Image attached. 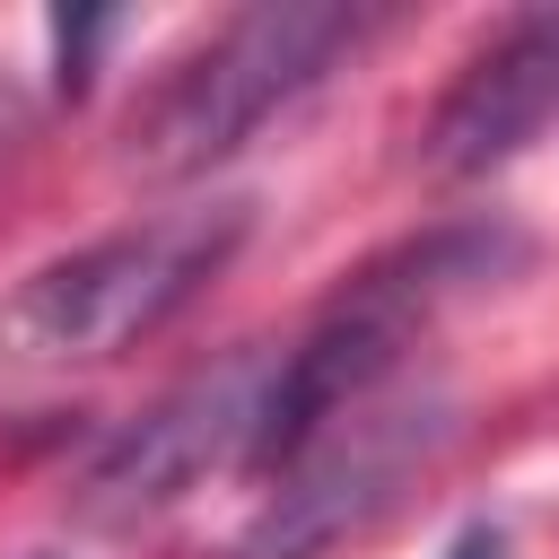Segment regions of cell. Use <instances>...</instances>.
<instances>
[{
  "label": "cell",
  "mask_w": 559,
  "mask_h": 559,
  "mask_svg": "<svg viewBox=\"0 0 559 559\" xmlns=\"http://www.w3.org/2000/svg\"><path fill=\"white\" fill-rule=\"evenodd\" d=\"M454 437L445 402H393V393H367L358 411H341L323 437H306L280 472H271V498L245 533L236 559H323L332 542H349L358 524H376L402 480Z\"/></svg>",
  "instance_id": "cell-5"
},
{
  "label": "cell",
  "mask_w": 559,
  "mask_h": 559,
  "mask_svg": "<svg viewBox=\"0 0 559 559\" xmlns=\"http://www.w3.org/2000/svg\"><path fill=\"white\" fill-rule=\"evenodd\" d=\"M515 262H524V236H515L507 218H454V227H428V236L376 253V262L280 349L253 472H280L306 437H323L341 411H358L367 393H384V384L402 376V358L437 332V314H454L463 297L498 288Z\"/></svg>",
  "instance_id": "cell-1"
},
{
  "label": "cell",
  "mask_w": 559,
  "mask_h": 559,
  "mask_svg": "<svg viewBox=\"0 0 559 559\" xmlns=\"http://www.w3.org/2000/svg\"><path fill=\"white\" fill-rule=\"evenodd\" d=\"M9 131H17V96L0 87V148H9Z\"/></svg>",
  "instance_id": "cell-9"
},
{
  "label": "cell",
  "mask_w": 559,
  "mask_h": 559,
  "mask_svg": "<svg viewBox=\"0 0 559 559\" xmlns=\"http://www.w3.org/2000/svg\"><path fill=\"white\" fill-rule=\"evenodd\" d=\"M550 122H559V9H524L437 96V114L419 131V166L463 183V175H489V166L524 157Z\"/></svg>",
  "instance_id": "cell-6"
},
{
  "label": "cell",
  "mask_w": 559,
  "mask_h": 559,
  "mask_svg": "<svg viewBox=\"0 0 559 559\" xmlns=\"http://www.w3.org/2000/svg\"><path fill=\"white\" fill-rule=\"evenodd\" d=\"M445 559H507V524H489V515H472L454 542H445Z\"/></svg>",
  "instance_id": "cell-8"
},
{
  "label": "cell",
  "mask_w": 559,
  "mask_h": 559,
  "mask_svg": "<svg viewBox=\"0 0 559 559\" xmlns=\"http://www.w3.org/2000/svg\"><path fill=\"white\" fill-rule=\"evenodd\" d=\"M271 376H280V349L245 341V349L192 367L183 384H166L148 411H131V419L96 445V463H87V480H79L87 515H96V524H140V515L175 507L183 489H201L210 472L253 463L262 411H271Z\"/></svg>",
  "instance_id": "cell-4"
},
{
  "label": "cell",
  "mask_w": 559,
  "mask_h": 559,
  "mask_svg": "<svg viewBox=\"0 0 559 559\" xmlns=\"http://www.w3.org/2000/svg\"><path fill=\"white\" fill-rule=\"evenodd\" d=\"M253 210L245 201H183L157 210L122 236H96L61 262H44L9 306H0V341L17 358L70 367V358H122L131 341L166 332L245 245Z\"/></svg>",
  "instance_id": "cell-3"
},
{
  "label": "cell",
  "mask_w": 559,
  "mask_h": 559,
  "mask_svg": "<svg viewBox=\"0 0 559 559\" xmlns=\"http://www.w3.org/2000/svg\"><path fill=\"white\" fill-rule=\"evenodd\" d=\"M384 17L376 9H349V0H262V9H236L210 44H192L157 96L131 114L122 131V166L131 175H157V183H183V175H210L218 157H236L262 122H280L297 96H314Z\"/></svg>",
  "instance_id": "cell-2"
},
{
  "label": "cell",
  "mask_w": 559,
  "mask_h": 559,
  "mask_svg": "<svg viewBox=\"0 0 559 559\" xmlns=\"http://www.w3.org/2000/svg\"><path fill=\"white\" fill-rule=\"evenodd\" d=\"M114 26H122L114 9H61V17H52V61H61V87H70V96L87 87V61H96V44H105Z\"/></svg>",
  "instance_id": "cell-7"
},
{
  "label": "cell",
  "mask_w": 559,
  "mask_h": 559,
  "mask_svg": "<svg viewBox=\"0 0 559 559\" xmlns=\"http://www.w3.org/2000/svg\"><path fill=\"white\" fill-rule=\"evenodd\" d=\"M26 559H61V550H26Z\"/></svg>",
  "instance_id": "cell-10"
}]
</instances>
